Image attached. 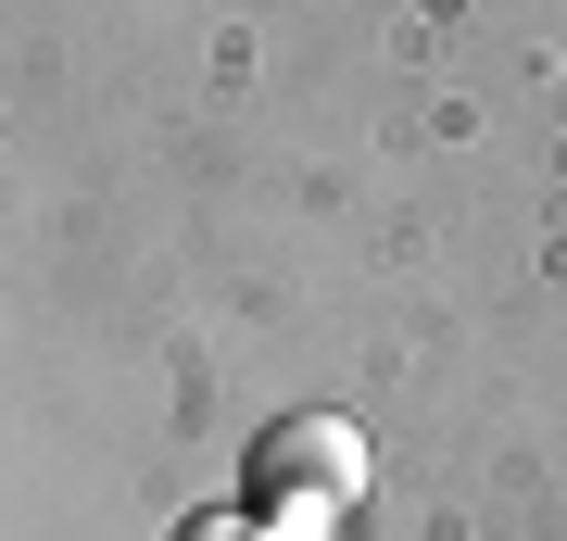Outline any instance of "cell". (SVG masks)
<instances>
[{"instance_id":"cell-1","label":"cell","mask_w":567,"mask_h":541,"mask_svg":"<svg viewBox=\"0 0 567 541\" xmlns=\"http://www.w3.org/2000/svg\"><path fill=\"white\" fill-rule=\"evenodd\" d=\"M365 503V428L353 416H278L252 441V517L278 541H328Z\"/></svg>"},{"instance_id":"cell-2","label":"cell","mask_w":567,"mask_h":541,"mask_svg":"<svg viewBox=\"0 0 567 541\" xmlns=\"http://www.w3.org/2000/svg\"><path fill=\"white\" fill-rule=\"evenodd\" d=\"M177 541H278V529H265V517H252V503H240V517H227V503H215V517H189Z\"/></svg>"}]
</instances>
